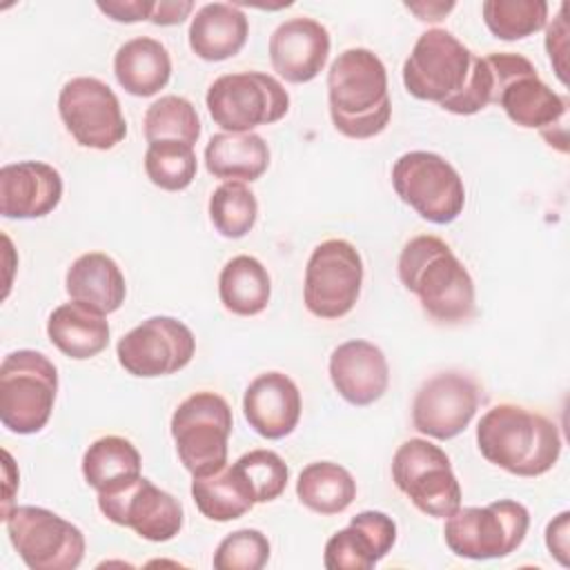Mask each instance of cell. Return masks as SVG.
I'll list each match as a JSON object with an SVG mask.
<instances>
[{
    "label": "cell",
    "instance_id": "f546056e",
    "mask_svg": "<svg viewBox=\"0 0 570 570\" xmlns=\"http://www.w3.org/2000/svg\"><path fill=\"white\" fill-rule=\"evenodd\" d=\"M218 296L223 307L236 316L261 314L272 296V281L265 265L247 254L229 258L218 276Z\"/></svg>",
    "mask_w": 570,
    "mask_h": 570
},
{
    "label": "cell",
    "instance_id": "3957f363",
    "mask_svg": "<svg viewBox=\"0 0 570 570\" xmlns=\"http://www.w3.org/2000/svg\"><path fill=\"white\" fill-rule=\"evenodd\" d=\"M327 102L338 134L354 140L379 136L392 116L387 71L381 58L365 47L338 53L327 71Z\"/></svg>",
    "mask_w": 570,
    "mask_h": 570
},
{
    "label": "cell",
    "instance_id": "ac0fdd59",
    "mask_svg": "<svg viewBox=\"0 0 570 570\" xmlns=\"http://www.w3.org/2000/svg\"><path fill=\"white\" fill-rule=\"evenodd\" d=\"M330 45V31L318 20L307 16L289 18L269 36L272 69L287 82H309L323 71Z\"/></svg>",
    "mask_w": 570,
    "mask_h": 570
},
{
    "label": "cell",
    "instance_id": "d590c367",
    "mask_svg": "<svg viewBox=\"0 0 570 570\" xmlns=\"http://www.w3.org/2000/svg\"><path fill=\"white\" fill-rule=\"evenodd\" d=\"M236 468L243 472V476L252 485L256 503L274 501L285 492V485L289 479V468L274 450L245 452L236 461Z\"/></svg>",
    "mask_w": 570,
    "mask_h": 570
},
{
    "label": "cell",
    "instance_id": "d4e9b609",
    "mask_svg": "<svg viewBox=\"0 0 570 570\" xmlns=\"http://www.w3.org/2000/svg\"><path fill=\"white\" fill-rule=\"evenodd\" d=\"M114 73L127 94L149 98L169 82L171 58L160 40L138 36L118 47L114 56Z\"/></svg>",
    "mask_w": 570,
    "mask_h": 570
},
{
    "label": "cell",
    "instance_id": "7c38bea8",
    "mask_svg": "<svg viewBox=\"0 0 570 570\" xmlns=\"http://www.w3.org/2000/svg\"><path fill=\"white\" fill-rule=\"evenodd\" d=\"M392 481L428 517L445 519L461 508V485L452 463L428 439H410L396 448Z\"/></svg>",
    "mask_w": 570,
    "mask_h": 570
},
{
    "label": "cell",
    "instance_id": "4fadbf2b",
    "mask_svg": "<svg viewBox=\"0 0 570 570\" xmlns=\"http://www.w3.org/2000/svg\"><path fill=\"white\" fill-rule=\"evenodd\" d=\"M363 261L358 249L343 238H327L309 254L303 301L316 318H341L361 296Z\"/></svg>",
    "mask_w": 570,
    "mask_h": 570
},
{
    "label": "cell",
    "instance_id": "f35d334b",
    "mask_svg": "<svg viewBox=\"0 0 570 570\" xmlns=\"http://www.w3.org/2000/svg\"><path fill=\"white\" fill-rule=\"evenodd\" d=\"M154 4L156 2L151 0H107V2H98L96 7L116 22H140L151 18Z\"/></svg>",
    "mask_w": 570,
    "mask_h": 570
},
{
    "label": "cell",
    "instance_id": "cb8c5ba5",
    "mask_svg": "<svg viewBox=\"0 0 570 570\" xmlns=\"http://www.w3.org/2000/svg\"><path fill=\"white\" fill-rule=\"evenodd\" d=\"M65 287L71 301L105 316L116 312L127 296L125 276L118 263L102 252H87L78 256L67 269Z\"/></svg>",
    "mask_w": 570,
    "mask_h": 570
},
{
    "label": "cell",
    "instance_id": "30bf717a",
    "mask_svg": "<svg viewBox=\"0 0 570 570\" xmlns=\"http://www.w3.org/2000/svg\"><path fill=\"white\" fill-rule=\"evenodd\" d=\"M205 102L212 120L229 134H247L278 122L289 111L287 89L263 71L218 76L209 85Z\"/></svg>",
    "mask_w": 570,
    "mask_h": 570
},
{
    "label": "cell",
    "instance_id": "d6986e66",
    "mask_svg": "<svg viewBox=\"0 0 570 570\" xmlns=\"http://www.w3.org/2000/svg\"><path fill=\"white\" fill-rule=\"evenodd\" d=\"M396 543V523L381 510L354 514L347 528L334 532L323 552L327 570H370Z\"/></svg>",
    "mask_w": 570,
    "mask_h": 570
},
{
    "label": "cell",
    "instance_id": "e0dca14e",
    "mask_svg": "<svg viewBox=\"0 0 570 570\" xmlns=\"http://www.w3.org/2000/svg\"><path fill=\"white\" fill-rule=\"evenodd\" d=\"M98 508L111 523L131 528L138 537L154 543L174 539L185 517L180 501L145 476L114 492L98 494Z\"/></svg>",
    "mask_w": 570,
    "mask_h": 570
},
{
    "label": "cell",
    "instance_id": "52a82bcc",
    "mask_svg": "<svg viewBox=\"0 0 570 570\" xmlns=\"http://www.w3.org/2000/svg\"><path fill=\"white\" fill-rule=\"evenodd\" d=\"M171 436L178 459L191 476H203L227 465V443L234 428L229 403L216 392L187 396L171 414Z\"/></svg>",
    "mask_w": 570,
    "mask_h": 570
},
{
    "label": "cell",
    "instance_id": "277c9868",
    "mask_svg": "<svg viewBox=\"0 0 570 570\" xmlns=\"http://www.w3.org/2000/svg\"><path fill=\"white\" fill-rule=\"evenodd\" d=\"M476 445L488 463L514 476H541L559 461L561 434L548 416L499 403L481 416Z\"/></svg>",
    "mask_w": 570,
    "mask_h": 570
},
{
    "label": "cell",
    "instance_id": "2e32d148",
    "mask_svg": "<svg viewBox=\"0 0 570 570\" xmlns=\"http://www.w3.org/2000/svg\"><path fill=\"white\" fill-rule=\"evenodd\" d=\"M481 403L479 383L456 370L430 376L412 401V425L436 441L461 434L474 419Z\"/></svg>",
    "mask_w": 570,
    "mask_h": 570
},
{
    "label": "cell",
    "instance_id": "9a60e30c",
    "mask_svg": "<svg viewBox=\"0 0 570 570\" xmlns=\"http://www.w3.org/2000/svg\"><path fill=\"white\" fill-rule=\"evenodd\" d=\"M196 352L191 330L174 316H151L129 330L116 345L120 367L138 379L176 374Z\"/></svg>",
    "mask_w": 570,
    "mask_h": 570
},
{
    "label": "cell",
    "instance_id": "8992f818",
    "mask_svg": "<svg viewBox=\"0 0 570 570\" xmlns=\"http://www.w3.org/2000/svg\"><path fill=\"white\" fill-rule=\"evenodd\" d=\"M56 365L36 350H18L0 363V421L9 432L36 434L53 412Z\"/></svg>",
    "mask_w": 570,
    "mask_h": 570
},
{
    "label": "cell",
    "instance_id": "5bb4252c",
    "mask_svg": "<svg viewBox=\"0 0 570 570\" xmlns=\"http://www.w3.org/2000/svg\"><path fill=\"white\" fill-rule=\"evenodd\" d=\"M58 114L71 138L87 149H114L127 136V122L114 89L91 76H78L62 85Z\"/></svg>",
    "mask_w": 570,
    "mask_h": 570
},
{
    "label": "cell",
    "instance_id": "e575fe53",
    "mask_svg": "<svg viewBox=\"0 0 570 570\" xmlns=\"http://www.w3.org/2000/svg\"><path fill=\"white\" fill-rule=\"evenodd\" d=\"M196 171L198 163L191 145L160 140L151 142L145 151V174L156 187L165 191L187 189L194 183Z\"/></svg>",
    "mask_w": 570,
    "mask_h": 570
},
{
    "label": "cell",
    "instance_id": "8d00e7d4",
    "mask_svg": "<svg viewBox=\"0 0 570 570\" xmlns=\"http://www.w3.org/2000/svg\"><path fill=\"white\" fill-rule=\"evenodd\" d=\"M269 559V541L261 530L243 528L227 534L216 552L214 568L216 570H261Z\"/></svg>",
    "mask_w": 570,
    "mask_h": 570
},
{
    "label": "cell",
    "instance_id": "6da1fadb",
    "mask_svg": "<svg viewBox=\"0 0 570 570\" xmlns=\"http://www.w3.org/2000/svg\"><path fill=\"white\" fill-rule=\"evenodd\" d=\"M410 96L436 102L456 116H472L490 105L492 78L485 58L470 51L448 29H428L403 62Z\"/></svg>",
    "mask_w": 570,
    "mask_h": 570
},
{
    "label": "cell",
    "instance_id": "4316f807",
    "mask_svg": "<svg viewBox=\"0 0 570 570\" xmlns=\"http://www.w3.org/2000/svg\"><path fill=\"white\" fill-rule=\"evenodd\" d=\"M205 167L214 178L254 183L269 167V147L254 131H220L205 147Z\"/></svg>",
    "mask_w": 570,
    "mask_h": 570
},
{
    "label": "cell",
    "instance_id": "603a6c76",
    "mask_svg": "<svg viewBox=\"0 0 570 570\" xmlns=\"http://www.w3.org/2000/svg\"><path fill=\"white\" fill-rule=\"evenodd\" d=\"M189 47L207 62H220L236 56L249 36V20L227 2H209L196 11L189 24Z\"/></svg>",
    "mask_w": 570,
    "mask_h": 570
},
{
    "label": "cell",
    "instance_id": "7402d4cb",
    "mask_svg": "<svg viewBox=\"0 0 570 570\" xmlns=\"http://www.w3.org/2000/svg\"><path fill=\"white\" fill-rule=\"evenodd\" d=\"M301 392L283 372H263L245 390L243 414L263 439L278 441L294 432L301 421Z\"/></svg>",
    "mask_w": 570,
    "mask_h": 570
},
{
    "label": "cell",
    "instance_id": "ffe728a7",
    "mask_svg": "<svg viewBox=\"0 0 570 570\" xmlns=\"http://www.w3.org/2000/svg\"><path fill=\"white\" fill-rule=\"evenodd\" d=\"M62 198L60 171L42 160L11 163L0 169V214L31 220L51 214Z\"/></svg>",
    "mask_w": 570,
    "mask_h": 570
},
{
    "label": "cell",
    "instance_id": "b9f144b4",
    "mask_svg": "<svg viewBox=\"0 0 570 570\" xmlns=\"http://www.w3.org/2000/svg\"><path fill=\"white\" fill-rule=\"evenodd\" d=\"M405 9L412 11L421 22H439L454 9V2H405Z\"/></svg>",
    "mask_w": 570,
    "mask_h": 570
},
{
    "label": "cell",
    "instance_id": "5b68a950",
    "mask_svg": "<svg viewBox=\"0 0 570 570\" xmlns=\"http://www.w3.org/2000/svg\"><path fill=\"white\" fill-rule=\"evenodd\" d=\"M485 62L492 78L490 105H499L514 125L539 129L550 147L566 154L568 98L552 91L521 53L492 51Z\"/></svg>",
    "mask_w": 570,
    "mask_h": 570
},
{
    "label": "cell",
    "instance_id": "8fae6325",
    "mask_svg": "<svg viewBox=\"0 0 570 570\" xmlns=\"http://www.w3.org/2000/svg\"><path fill=\"white\" fill-rule=\"evenodd\" d=\"M4 525L18 557L31 570H73L85 559L82 530L47 508L16 505Z\"/></svg>",
    "mask_w": 570,
    "mask_h": 570
},
{
    "label": "cell",
    "instance_id": "74e56055",
    "mask_svg": "<svg viewBox=\"0 0 570 570\" xmlns=\"http://www.w3.org/2000/svg\"><path fill=\"white\" fill-rule=\"evenodd\" d=\"M566 36H568V27H566V4H561L559 16L554 18L552 24H548L546 29V51L550 56V62L554 65V71L559 76V80L566 85Z\"/></svg>",
    "mask_w": 570,
    "mask_h": 570
},
{
    "label": "cell",
    "instance_id": "4dcf8cb0",
    "mask_svg": "<svg viewBox=\"0 0 570 570\" xmlns=\"http://www.w3.org/2000/svg\"><path fill=\"white\" fill-rule=\"evenodd\" d=\"M298 501L323 517L338 514L356 499L354 476L338 463L314 461L305 465L296 481Z\"/></svg>",
    "mask_w": 570,
    "mask_h": 570
},
{
    "label": "cell",
    "instance_id": "60d3db41",
    "mask_svg": "<svg viewBox=\"0 0 570 570\" xmlns=\"http://www.w3.org/2000/svg\"><path fill=\"white\" fill-rule=\"evenodd\" d=\"M191 11H194L191 0H160L154 4L149 22L158 27H174V24H180L185 18H189Z\"/></svg>",
    "mask_w": 570,
    "mask_h": 570
},
{
    "label": "cell",
    "instance_id": "484cf974",
    "mask_svg": "<svg viewBox=\"0 0 570 570\" xmlns=\"http://www.w3.org/2000/svg\"><path fill=\"white\" fill-rule=\"evenodd\" d=\"M47 336L65 356L87 361L109 345V323L105 314L71 301L49 314Z\"/></svg>",
    "mask_w": 570,
    "mask_h": 570
},
{
    "label": "cell",
    "instance_id": "7a4b0ae2",
    "mask_svg": "<svg viewBox=\"0 0 570 570\" xmlns=\"http://www.w3.org/2000/svg\"><path fill=\"white\" fill-rule=\"evenodd\" d=\"M396 267L401 283L419 298L432 321L456 325L474 316V281L443 238L432 234L410 238Z\"/></svg>",
    "mask_w": 570,
    "mask_h": 570
},
{
    "label": "cell",
    "instance_id": "83f0119b",
    "mask_svg": "<svg viewBox=\"0 0 570 570\" xmlns=\"http://www.w3.org/2000/svg\"><path fill=\"white\" fill-rule=\"evenodd\" d=\"M191 497L203 517L209 521H234L247 514L256 505V497L243 472L234 465L203 476H194Z\"/></svg>",
    "mask_w": 570,
    "mask_h": 570
},
{
    "label": "cell",
    "instance_id": "ba28073f",
    "mask_svg": "<svg viewBox=\"0 0 570 570\" xmlns=\"http://www.w3.org/2000/svg\"><path fill=\"white\" fill-rule=\"evenodd\" d=\"M530 512L523 503L499 499L483 508H459L445 517V546L463 559L485 561L512 554L525 539Z\"/></svg>",
    "mask_w": 570,
    "mask_h": 570
},
{
    "label": "cell",
    "instance_id": "d6a6232c",
    "mask_svg": "<svg viewBox=\"0 0 570 570\" xmlns=\"http://www.w3.org/2000/svg\"><path fill=\"white\" fill-rule=\"evenodd\" d=\"M488 31L505 42L523 40L548 22L546 0H485L481 4Z\"/></svg>",
    "mask_w": 570,
    "mask_h": 570
},
{
    "label": "cell",
    "instance_id": "44dd1931",
    "mask_svg": "<svg viewBox=\"0 0 570 570\" xmlns=\"http://www.w3.org/2000/svg\"><path fill=\"white\" fill-rule=\"evenodd\" d=\"M330 379L341 399L365 407L376 403L390 383L387 358L370 341L352 338L336 345L330 354Z\"/></svg>",
    "mask_w": 570,
    "mask_h": 570
},
{
    "label": "cell",
    "instance_id": "836d02e7",
    "mask_svg": "<svg viewBox=\"0 0 570 570\" xmlns=\"http://www.w3.org/2000/svg\"><path fill=\"white\" fill-rule=\"evenodd\" d=\"M258 216L254 191L238 180H225L209 196V220L225 238H243Z\"/></svg>",
    "mask_w": 570,
    "mask_h": 570
},
{
    "label": "cell",
    "instance_id": "1f68e13d",
    "mask_svg": "<svg viewBox=\"0 0 570 570\" xmlns=\"http://www.w3.org/2000/svg\"><path fill=\"white\" fill-rule=\"evenodd\" d=\"M145 140L160 142V140H176L191 145L200 136V118L196 107L183 96H160L151 102L145 111Z\"/></svg>",
    "mask_w": 570,
    "mask_h": 570
},
{
    "label": "cell",
    "instance_id": "9c48e42d",
    "mask_svg": "<svg viewBox=\"0 0 570 570\" xmlns=\"http://www.w3.org/2000/svg\"><path fill=\"white\" fill-rule=\"evenodd\" d=\"M396 196L423 220L448 225L465 207V185L459 171L434 151H407L392 165Z\"/></svg>",
    "mask_w": 570,
    "mask_h": 570
},
{
    "label": "cell",
    "instance_id": "ab89813d",
    "mask_svg": "<svg viewBox=\"0 0 570 570\" xmlns=\"http://www.w3.org/2000/svg\"><path fill=\"white\" fill-rule=\"evenodd\" d=\"M546 546L548 552L561 563L568 566V552H570V512L557 514L548 528H546Z\"/></svg>",
    "mask_w": 570,
    "mask_h": 570
},
{
    "label": "cell",
    "instance_id": "f1b7e54d",
    "mask_svg": "<svg viewBox=\"0 0 570 570\" xmlns=\"http://www.w3.org/2000/svg\"><path fill=\"white\" fill-rule=\"evenodd\" d=\"M140 452L125 436H100L82 456V476L98 492H114L140 476Z\"/></svg>",
    "mask_w": 570,
    "mask_h": 570
},
{
    "label": "cell",
    "instance_id": "7bdbcfd3",
    "mask_svg": "<svg viewBox=\"0 0 570 570\" xmlns=\"http://www.w3.org/2000/svg\"><path fill=\"white\" fill-rule=\"evenodd\" d=\"M2 456H4V497H2V517L0 519L4 521V517L13 510L11 501H13V485H18V470L7 450H2Z\"/></svg>",
    "mask_w": 570,
    "mask_h": 570
}]
</instances>
